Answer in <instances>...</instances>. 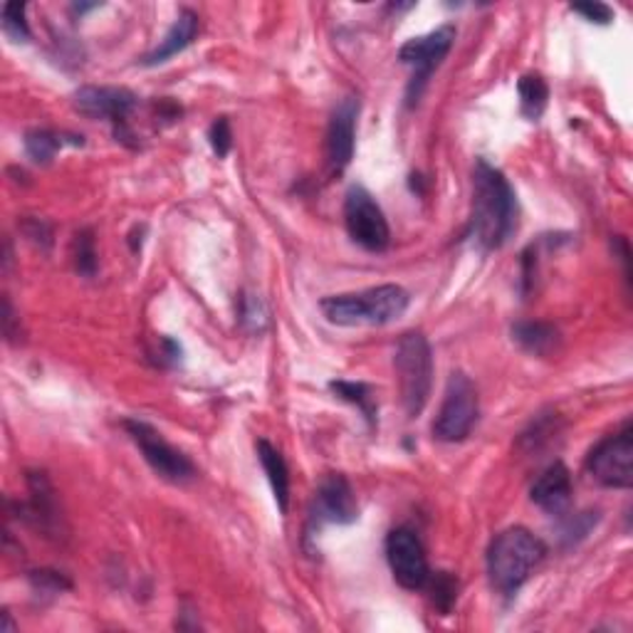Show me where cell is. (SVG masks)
<instances>
[{
	"label": "cell",
	"mask_w": 633,
	"mask_h": 633,
	"mask_svg": "<svg viewBox=\"0 0 633 633\" xmlns=\"http://www.w3.org/2000/svg\"><path fill=\"white\" fill-rule=\"evenodd\" d=\"M518 231V196L510 181L492 163L478 159L473 167L471 238L483 251H500Z\"/></svg>",
	"instance_id": "cell-1"
},
{
	"label": "cell",
	"mask_w": 633,
	"mask_h": 633,
	"mask_svg": "<svg viewBox=\"0 0 633 633\" xmlns=\"http://www.w3.org/2000/svg\"><path fill=\"white\" fill-rule=\"evenodd\" d=\"M545 555L547 545L527 527L500 532L488 547L490 584L504 596L518 594Z\"/></svg>",
	"instance_id": "cell-2"
},
{
	"label": "cell",
	"mask_w": 633,
	"mask_h": 633,
	"mask_svg": "<svg viewBox=\"0 0 633 633\" xmlns=\"http://www.w3.org/2000/svg\"><path fill=\"white\" fill-rule=\"evenodd\" d=\"M409 292L399 284H379L352 295H332L322 300V315L337 327L389 325L409 309Z\"/></svg>",
	"instance_id": "cell-3"
},
{
	"label": "cell",
	"mask_w": 633,
	"mask_h": 633,
	"mask_svg": "<svg viewBox=\"0 0 633 633\" xmlns=\"http://www.w3.org/2000/svg\"><path fill=\"white\" fill-rule=\"evenodd\" d=\"M393 366L399 376L401 406L409 418H418L434 387V352L424 332H406L399 339Z\"/></svg>",
	"instance_id": "cell-4"
},
{
	"label": "cell",
	"mask_w": 633,
	"mask_h": 633,
	"mask_svg": "<svg viewBox=\"0 0 633 633\" xmlns=\"http://www.w3.org/2000/svg\"><path fill=\"white\" fill-rule=\"evenodd\" d=\"M478 414V389H475L471 376L453 372L451 379H448L443 403H440V411L434 421V436L443 443H461L471 436Z\"/></svg>",
	"instance_id": "cell-5"
},
{
	"label": "cell",
	"mask_w": 633,
	"mask_h": 633,
	"mask_svg": "<svg viewBox=\"0 0 633 633\" xmlns=\"http://www.w3.org/2000/svg\"><path fill=\"white\" fill-rule=\"evenodd\" d=\"M453 42H455V27L443 25V27H436L434 33L424 35V38L409 40L399 50V60L406 68H411V82L406 87L409 107H416L418 99L424 97L428 80L434 77V72L440 68V62H443L446 54L451 52Z\"/></svg>",
	"instance_id": "cell-6"
},
{
	"label": "cell",
	"mask_w": 633,
	"mask_h": 633,
	"mask_svg": "<svg viewBox=\"0 0 633 633\" xmlns=\"http://www.w3.org/2000/svg\"><path fill=\"white\" fill-rule=\"evenodd\" d=\"M586 473L604 488L629 490L633 485V426L631 421L617 434L607 436L592 448L586 458Z\"/></svg>",
	"instance_id": "cell-7"
},
{
	"label": "cell",
	"mask_w": 633,
	"mask_h": 633,
	"mask_svg": "<svg viewBox=\"0 0 633 633\" xmlns=\"http://www.w3.org/2000/svg\"><path fill=\"white\" fill-rule=\"evenodd\" d=\"M122 426L126 428V434L132 436L134 443L139 446L144 461L151 465V471L159 475V478L176 485L196 478V465L191 463V458L186 453H181L179 448H173L151 424H146L142 418H126Z\"/></svg>",
	"instance_id": "cell-8"
},
{
	"label": "cell",
	"mask_w": 633,
	"mask_h": 633,
	"mask_svg": "<svg viewBox=\"0 0 633 633\" xmlns=\"http://www.w3.org/2000/svg\"><path fill=\"white\" fill-rule=\"evenodd\" d=\"M344 226L352 241L369 253H381L389 247L391 228L381 206L364 186H352L344 200Z\"/></svg>",
	"instance_id": "cell-9"
},
{
	"label": "cell",
	"mask_w": 633,
	"mask_h": 633,
	"mask_svg": "<svg viewBox=\"0 0 633 633\" xmlns=\"http://www.w3.org/2000/svg\"><path fill=\"white\" fill-rule=\"evenodd\" d=\"M356 518H360V504L350 480L342 473L325 475L309 504L307 537H315L325 525H352Z\"/></svg>",
	"instance_id": "cell-10"
},
{
	"label": "cell",
	"mask_w": 633,
	"mask_h": 633,
	"mask_svg": "<svg viewBox=\"0 0 633 633\" xmlns=\"http://www.w3.org/2000/svg\"><path fill=\"white\" fill-rule=\"evenodd\" d=\"M139 97L124 87H80L75 92V109L89 119H107L114 126L117 142L132 144L130 114L134 112Z\"/></svg>",
	"instance_id": "cell-11"
},
{
	"label": "cell",
	"mask_w": 633,
	"mask_h": 633,
	"mask_svg": "<svg viewBox=\"0 0 633 633\" xmlns=\"http://www.w3.org/2000/svg\"><path fill=\"white\" fill-rule=\"evenodd\" d=\"M387 559L393 580L403 589L421 592L430 580V567L424 543L411 527H397L387 537Z\"/></svg>",
	"instance_id": "cell-12"
},
{
	"label": "cell",
	"mask_w": 633,
	"mask_h": 633,
	"mask_svg": "<svg viewBox=\"0 0 633 633\" xmlns=\"http://www.w3.org/2000/svg\"><path fill=\"white\" fill-rule=\"evenodd\" d=\"M356 117H360V99L344 97L334 107L327 126V161L332 173H342L354 159L356 144Z\"/></svg>",
	"instance_id": "cell-13"
},
{
	"label": "cell",
	"mask_w": 633,
	"mask_h": 633,
	"mask_svg": "<svg viewBox=\"0 0 633 633\" xmlns=\"http://www.w3.org/2000/svg\"><path fill=\"white\" fill-rule=\"evenodd\" d=\"M529 498L547 515L564 518L569 502H572V475H569L567 465L552 463L547 471L539 473V478L532 483Z\"/></svg>",
	"instance_id": "cell-14"
},
{
	"label": "cell",
	"mask_w": 633,
	"mask_h": 633,
	"mask_svg": "<svg viewBox=\"0 0 633 633\" xmlns=\"http://www.w3.org/2000/svg\"><path fill=\"white\" fill-rule=\"evenodd\" d=\"M27 488H31V502L25 504L27 515L23 518L40 532H48V537L58 535L60 532L58 498H54V490L48 480V475L27 473Z\"/></svg>",
	"instance_id": "cell-15"
},
{
	"label": "cell",
	"mask_w": 633,
	"mask_h": 633,
	"mask_svg": "<svg viewBox=\"0 0 633 633\" xmlns=\"http://www.w3.org/2000/svg\"><path fill=\"white\" fill-rule=\"evenodd\" d=\"M200 31V23H198V15L194 11H181L176 23L171 25V31L167 33V38L159 42V48H154L146 58L142 60L144 68H156L161 65V62L171 60L173 54H179L188 48L191 42L196 40V35Z\"/></svg>",
	"instance_id": "cell-16"
},
{
	"label": "cell",
	"mask_w": 633,
	"mask_h": 633,
	"mask_svg": "<svg viewBox=\"0 0 633 633\" xmlns=\"http://www.w3.org/2000/svg\"><path fill=\"white\" fill-rule=\"evenodd\" d=\"M255 451H258L263 471H265V475H268V480H270L275 502H278V508H280L282 515H288V508H290V471H288V463H284L282 453L272 443H268V440H258Z\"/></svg>",
	"instance_id": "cell-17"
},
{
	"label": "cell",
	"mask_w": 633,
	"mask_h": 633,
	"mask_svg": "<svg viewBox=\"0 0 633 633\" xmlns=\"http://www.w3.org/2000/svg\"><path fill=\"white\" fill-rule=\"evenodd\" d=\"M512 339L529 354L549 356L557 352L559 329L549 322H518L512 327Z\"/></svg>",
	"instance_id": "cell-18"
},
{
	"label": "cell",
	"mask_w": 633,
	"mask_h": 633,
	"mask_svg": "<svg viewBox=\"0 0 633 633\" xmlns=\"http://www.w3.org/2000/svg\"><path fill=\"white\" fill-rule=\"evenodd\" d=\"M82 146V136L77 134H58L52 130H33L25 134V154L31 156V161L40 163H50L54 159V154H58L62 146Z\"/></svg>",
	"instance_id": "cell-19"
},
{
	"label": "cell",
	"mask_w": 633,
	"mask_h": 633,
	"mask_svg": "<svg viewBox=\"0 0 633 633\" xmlns=\"http://www.w3.org/2000/svg\"><path fill=\"white\" fill-rule=\"evenodd\" d=\"M518 95H520V112L522 117L537 122L545 114L549 102V87L543 75H525L518 82Z\"/></svg>",
	"instance_id": "cell-20"
},
{
	"label": "cell",
	"mask_w": 633,
	"mask_h": 633,
	"mask_svg": "<svg viewBox=\"0 0 633 633\" xmlns=\"http://www.w3.org/2000/svg\"><path fill=\"white\" fill-rule=\"evenodd\" d=\"M329 389H332L342 401L354 403V406L362 411L364 418L369 421V424H376V403H374V393H372L369 384L339 379V381L329 384Z\"/></svg>",
	"instance_id": "cell-21"
},
{
	"label": "cell",
	"mask_w": 633,
	"mask_h": 633,
	"mask_svg": "<svg viewBox=\"0 0 633 633\" xmlns=\"http://www.w3.org/2000/svg\"><path fill=\"white\" fill-rule=\"evenodd\" d=\"M72 260H75V270L85 275V278H92L97 272V247L92 228H82V231L75 233V241H72Z\"/></svg>",
	"instance_id": "cell-22"
},
{
	"label": "cell",
	"mask_w": 633,
	"mask_h": 633,
	"mask_svg": "<svg viewBox=\"0 0 633 633\" xmlns=\"http://www.w3.org/2000/svg\"><path fill=\"white\" fill-rule=\"evenodd\" d=\"M428 584H430V601H434V607L443 613V617H448L458 599V580L448 572H438L436 576H430Z\"/></svg>",
	"instance_id": "cell-23"
},
{
	"label": "cell",
	"mask_w": 633,
	"mask_h": 633,
	"mask_svg": "<svg viewBox=\"0 0 633 633\" xmlns=\"http://www.w3.org/2000/svg\"><path fill=\"white\" fill-rule=\"evenodd\" d=\"M25 3H5L3 5V33L13 42H27L31 40V27L25 21Z\"/></svg>",
	"instance_id": "cell-24"
},
{
	"label": "cell",
	"mask_w": 633,
	"mask_h": 633,
	"mask_svg": "<svg viewBox=\"0 0 633 633\" xmlns=\"http://www.w3.org/2000/svg\"><path fill=\"white\" fill-rule=\"evenodd\" d=\"M241 322L247 332H263L268 327V309H265L263 300L255 295H243L241 300Z\"/></svg>",
	"instance_id": "cell-25"
},
{
	"label": "cell",
	"mask_w": 633,
	"mask_h": 633,
	"mask_svg": "<svg viewBox=\"0 0 633 633\" xmlns=\"http://www.w3.org/2000/svg\"><path fill=\"white\" fill-rule=\"evenodd\" d=\"M557 434H559L557 414H555V418H537L535 424H532L529 434L522 436V443H527L529 453H537V451H543L545 443H552Z\"/></svg>",
	"instance_id": "cell-26"
},
{
	"label": "cell",
	"mask_w": 633,
	"mask_h": 633,
	"mask_svg": "<svg viewBox=\"0 0 633 633\" xmlns=\"http://www.w3.org/2000/svg\"><path fill=\"white\" fill-rule=\"evenodd\" d=\"M208 142L210 149L218 156V159H226L228 154L233 149V132H231V122L228 117H218L208 130Z\"/></svg>",
	"instance_id": "cell-27"
},
{
	"label": "cell",
	"mask_w": 633,
	"mask_h": 633,
	"mask_svg": "<svg viewBox=\"0 0 633 633\" xmlns=\"http://www.w3.org/2000/svg\"><path fill=\"white\" fill-rule=\"evenodd\" d=\"M596 512H580V515L574 518H567L564 525H562V539L567 545H576L580 539H584L589 535L592 527L596 525Z\"/></svg>",
	"instance_id": "cell-28"
},
{
	"label": "cell",
	"mask_w": 633,
	"mask_h": 633,
	"mask_svg": "<svg viewBox=\"0 0 633 633\" xmlns=\"http://www.w3.org/2000/svg\"><path fill=\"white\" fill-rule=\"evenodd\" d=\"M31 584L35 592L40 594H62L70 589V580L65 574L52 572V569H40V572H31Z\"/></svg>",
	"instance_id": "cell-29"
},
{
	"label": "cell",
	"mask_w": 633,
	"mask_h": 633,
	"mask_svg": "<svg viewBox=\"0 0 633 633\" xmlns=\"http://www.w3.org/2000/svg\"><path fill=\"white\" fill-rule=\"evenodd\" d=\"M574 13H580L584 21L596 23V25H609L613 21V11L607 3H599V0H586V3H572L569 5Z\"/></svg>",
	"instance_id": "cell-30"
},
{
	"label": "cell",
	"mask_w": 633,
	"mask_h": 633,
	"mask_svg": "<svg viewBox=\"0 0 633 633\" xmlns=\"http://www.w3.org/2000/svg\"><path fill=\"white\" fill-rule=\"evenodd\" d=\"M23 231H25L27 238H31L33 243L50 245V241H52V228H50L48 223H45V220H38V218L25 220V223H23Z\"/></svg>",
	"instance_id": "cell-31"
}]
</instances>
